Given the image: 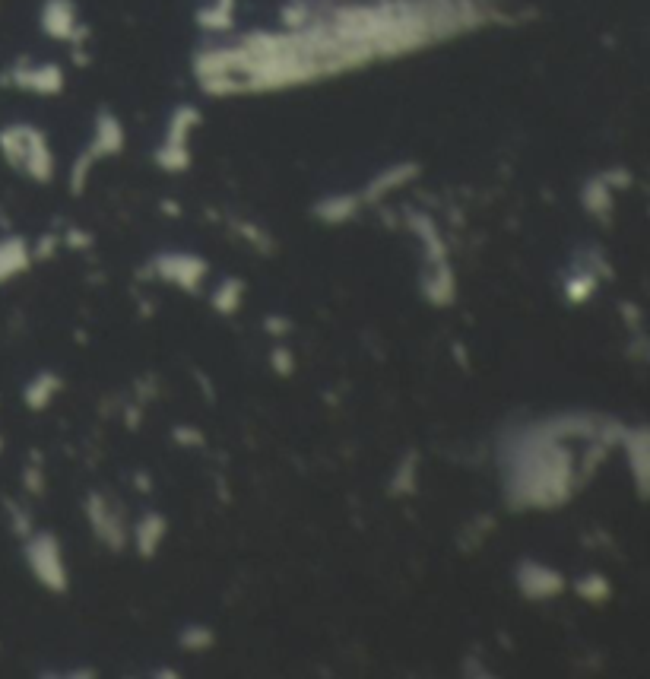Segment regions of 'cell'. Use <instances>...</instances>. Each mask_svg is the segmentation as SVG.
I'll use <instances>...</instances> for the list:
<instances>
[{"mask_svg": "<svg viewBox=\"0 0 650 679\" xmlns=\"http://www.w3.org/2000/svg\"><path fill=\"white\" fill-rule=\"evenodd\" d=\"M505 467L511 508H559L574 492L571 454L543 422L508 438Z\"/></svg>", "mask_w": 650, "mask_h": 679, "instance_id": "6da1fadb", "label": "cell"}, {"mask_svg": "<svg viewBox=\"0 0 650 679\" xmlns=\"http://www.w3.org/2000/svg\"><path fill=\"white\" fill-rule=\"evenodd\" d=\"M0 153H4L7 165L26 172L32 181H51L54 178V159L48 150V140L42 131H35L29 124H10L0 131Z\"/></svg>", "mask_w": 650, "mask_h": 679, "instance_id": "7a4b0ae2", "label": "cell"}, {"mask_svg": "<svg viewBox=\"0 0 650 679\" xmlns=\"http://www.w3.org/2000/svg\"><path fill=\"white\" fill-rule=\"evenodd\" d=\"M26 562H29L32 578L39 581L45 591H51V594L67 591L70 575L64 565L61 543L54 534H48V530H42V534H29L26 537Z\"/></svg>", "mask_w": 650, "mask_h": 679, "instance_id": "3957f363", "label": "cell"}, {"mask_svg": "<svg viewBox=\"0 0 650 679\" xmlns=\"http://www.w3.org/2000/svg\"><path fill=\"white\" fill-rule=\"evenodd\" d=\"M153 270H156V277L165 280V283H172L184 292H197L200 283L207 280V261L197 258V254H159V258L153 261Z\"/></svg>", "mask_w": 650, "mask_h": 679, "instance_id": "277c9868", "label": "cell"}, {"mask_svg": "<svg viewBox=\"0 0 650 679\" xmlns=\"http://www.w3.org/2000/svg\"><path fill=\"white\" fill-rule=\"evenodd\" d=\"M194 124H197L194 108H178L175 118L169 121V137H165V146L156 153V162L162 165V169H169V172L188 169V162H191L188 134L194 131Z\"/></svg>", "mask_w": 650, "mask_h": 679, "instance_id": "5b68a950", "label": "cell"}, {"mask_svg": "<svg viewBox=\"0 0 650 679\" xmlns=\"http://www.w3.org/2000/svg\"><path fill=\"white\" fill-rule=\"evenodd\" d=\"M514 581H517V591L527 600H552L565 591V575L543 562H533V559L517 562Z\"/></svg>", "mask_w": 650, "mask_h": 679, "instance_id": "8992f818", "label": "cell"}, {"mask_svg": "<svg viewBox=\"0 0 650 679\" xmlns=\"http://www.w3.org/2000/svg\"><path fill=\"white\" fill-rule=\"evenodd\" d=\"M86 518H89L92 534H96L108 549H124L127 534H124V527H121V518L115 515V511H111V505L102 499L99 492H92L89 499H86Z\"/></svg>", "mask_w": 650, "mask_h": 679, "instance_id": "52a82bcc", "label": "cell"}, {"mask_svg": "<svg viewBox=\"0 0 650 679\" xmlns=\"http://www.w3.org/2000/svg\"><path fill=\"white\" fill-rule=\"evenodd\" d=\"M419 286H422L425 302L435 305V308H444V305H451L457 299V280H454V270H451L448 261L432 264Z\"/></svg>", "mask_w": 650, "mask_h": 679, "instance_id": "ba28073f", "label": "cell"}, {"mask_svg": "<svg viewBox=\"0 0 650 679\" xmlns=\"http://www.w3.org/2000/svg\"><path fill=\"white\" fill-rule=\"evenodd\" d=\"M10 80L20 86V89H29V93H42V96H51L61 89V70L54 64H45V67H13Z\"/></svg>", "mask_w": 650, "mask_h": 679, "instance_id": "9c48e42d", "label": "cell"}, {"mask_svg": "<svg viewBox=\"0 0 650 679\" xmlns=\"http://www.w3.org/2000/svg\"><path fill=\"white\" fill-rule=\"evenodd\" d=\"M29 264H32V251L26 245V238L20 235L0 238V283L20 277V273L29 270Z\"/></svg>", "mask_w": 650, "mask_h": 679, "instance_id": "30bf717a", "label": "cell"}, {"mask_svg": "<svg viewBox=\"0 0 650 679\" xmlns=\"http://www.w3.org/2000/svg\"><path fill=\"white\" fill-rule=\"evenodd\" d=\"M169 534V521H165L159 511H150V515H143L137 530H134V543H137V553L143 559H153L159 553V546Z\"/></svg>", "mask_w": 650, "mask_h": 679, "instance_id": "8fae6325", "label": "cell"}, {"mask_svg": "<svg viewBox=\"0 0 650 679\" xmlns=\"http://www.w3.org/2000/svg\"><path fill=\"white\" fill-rule=\"evenodd\" d=\"M416 175H419V165H413V162L394 165V169L381 172V175H378V178L371 181V185L365 188V194H362V204H378V200H381L384 194H390V191L403 188L406 181H410V178H416Z\"/></svg>", "mask_w": 650, "mask_h": 679, "instance_id": "7c38bea8", "label": "cell"}, {"mask_svg": "<svg viewBox=\"0 0 650 679\" xmlns=\"http://www.w3.org/2000/svg\"><path fill=\"white\" fill-rule=\"evenodd\" d=\"M64 388V381L61 375H54V372H42V375H35L26 388H23V400H26V407L35 410V413H42L48 403L61 394Z\"/></svg>", "mask_w": 650, "mask_h": 679, "instance_id": "4fadbf2b", "label": "cell"}, {"mask_svg": "<svg viewBox=\"0 0 650 679\" xmlns=\"http://www.w3.org/2000/svg\"><path fill=\"white\" fill-rule=\"evenodd\" d=\"M622 445L631 457V473H635V483H638V492L644 495L647 492V429H635V432H628L622 429Z\"/></svg>", "mask_w": 650, "mask_h": 679, "instance_id": "5bb4252c", "label": "cell"}, {"mask_svg": "<svg viewBox=\"0 0 650 679\" xmlns=\"http://www.w3.org/2000/svg\"><path fill=\"white\" fill-rule=\"evenodd\" d=\"M359 207H362V197L333 194V197H324L321 204L314 207V216H318L321 223H327V226H340V223H346V219L356 216Z\"/></svg>", "mask_w": 650, "mask_h": 679, "instance_id": "9a60e30c", "label": "cell"}, {"mask_svg": "<svg viewBox=\"0 0 650 679\" xmlns=\"http://www.w3.org/2000/svg\"><path fill=\"white\" fill-rule=\"evenodd\" d=\"M410 226H413V232H416L419 242L425 245V258H429V264L448 261V245H444V238L438 235V226L432 223L429 216L413 213V216H410Z\"/></svg>", "mask_w": 650, "mask_h": 679, "instance_id": "2e32d148", "label": "cell"}, {"mask_svg": "<svg viewBox=\"0 0 650 679\" xmlns=\"http://www.w3.org/2000/svg\"><path fill=\"white\" fill-rule=\"evenodd\" d=\"M42 26L54 39H70L73 29V4L70 0H48L42 10Z\"/></svg>", "mask_w": 650, "mask_h": 679, "instance_id": "e0dca14e", "label": "cell"}, {"mask_svg": "<svg viewBox=\"0 0 650 679\" xmlns=\"http://www.w3.org/2000/svg\"><path fill=\"white\" fill-rule=\"evenodd\" d=\"M584 207L590 216H597V219H609L612 213V194H609V185L603 178H593L590 185L584 188Z\"/></svg>", "mask_w": 650, "mask_h": 679, "instance_id": "ac0fdd59", "label": "cell"}, {"mask_svg": "<svg viewBox=\"0 0 650 679\" xmlns=\"http://www.w3.org/2000/svg\"><path fill=\"white\" fill-rule=\"evenodd\" d=\"M241 302H245V283L241 280H226L213 292V308L219 311V315H235V311L241 308Z\"/></svg>", "mask_w": 650, "mask_h": 679, "instance_id": "d6986e66", "label": "cell"}, {"mask_svg": "<svg viewBox=\"0 0 650 679\" xmlns=\"http://www.w3.org/2000/svg\"><path fill=\"white\" fill-rule=\"evenodd\" d=\"M597 273L593 270H581V273H574V277L565 283V299L571 302V305H584L593 292H597Z\"/></svg>", "mask_w": 650, "mask_h": 679, "instance_id": "ffe728a7", "label": "cell"}, {"mask_svg": "<svg viewBox=\"0 0 650 679\" xmlns=\"http://www.w3.org/2000/svg\"><path fill=\"white\" fill-rule=\"evenodd\" d=\"M574 594H578L581 600H587V603H606L609 594H612V587H609V581L600 572H590V575H584L578 584H574Z\"/></svg>", "mask_w": 650, "mask_h": 679, "instance_id": "44dd1931", "label": "cell"}, {"mask_svg": "<svg viewBox=\"0 0 650 679\" xmlns=\"http://www.w3.org/2000/svg\"><path fill=\"white\" fill-rule=\"evenodd\" d=\"M416 454H406V461L397 464V473H394V480H390V492L394 495H410L416 492Z\"/></svg>", "mask_w": 650, "mask_h": 679, "instance_id": "7402d4cb", "label": "cell"}, {"mask_svg": "<svg viewBox=\"0 0 650 679\" xmlns=\"http://www.w3.org/2000/svg\"><path fill=\"white\" fill-rule=\"evenodd\" d=\"M181 648L184 651H207V648H213V641H216V635H213V629H207V626H188L181 632Z\"/></svg>", "mask_w": 650, "mask_h": 679, "instance_id": "603a6c76", "label": "cell"}, {"mask_svg": "<svg viewBox=\"0 0 650 679\" xmlns=\"http://www.w3.org/2000/svg\"><path fill=\"white\" fill-rule=\"evenodd\" d=\"M270 369L276 375H283V378H289L295 372V353L289 350V346H273V350H270Z\"/></svg>", "mask_w": 650, "mask_h": 679, "instance_id": "cb8c5ba5", "label": "cell"}, {"mask_svg": "<svg viewBox=\"0 0 650 679\" xmlns=\"http://www.w3.org/2000/svg\"><path fill=\"white\" fill-rule=\"evenodd\" d=\"M7 511H10V524H13V530L26 540V537L32 534V521H29V515L23 511V505H16V502L7 499Z\"/></svg>", "mask_w": 650, "mask_h": 679, "instance_id": "d4e9b609", "label": "cell"}, {"mask_svg": "<svg viewBox=\"0 0 650 679\" xmlns=\"http://www.w3.org/2000/svg\"><path fill=\"white\" fill-rule=\"evenodd\" d=\"M23 483H26V489L29 492H45V473H42V464H29L26 467V473H23Z\"/></svg>", "mask_w": 650, "mask_h": 679, "instance_id": "484cf974", "label": "cell"}, {"mask_svg": "<svg viewBox=\"0 0 650 679\" xmlns=\"http://www.w3.org/2000/svg\"><path fill=\"white\" fill-rule=\"evenodd\" d=\"M175 442L178 445H203V432L200 429H191V426H178L175 429Z\"/></svg>", "mask_w": 650, "mask_h": 679, "instance_id": "4316f807", "label": "cell"}, {"mask_svg": "<svg viewBox=\"0 0 650 679\" xmlns=\"http://www.w3.org/2000/svg\"><path fill=\"white\" fill-rule=\"evenodd\" d=\"M264 327L270 330V334H286V330H289L292 324H289L286 318H267V321H264Z\"/></svg>", "mask_w": 650, "mask_h": 679, "instance_id": "83f0119b", "label": "cell"}, {"mask_svg": "<svg viewBox=\"0 0 650 679\" xmlns=\"http://www.w3.org/2000/svg\"><path fill=\"white\" fill-rule=\"evenodd\" d=\"M67 242H70L73 248H86V245H92V235H86V232H70Z\"/></svg>", "mask_w": 650, "mask_h": 679, "instance_id": "f1b7e54d", "label": "cell"}, {"mask_svg": "<svg viewBox=\"0 0 650 679\" xmlns=\"http://www.w3.org/2000/svg\"><path fill=\"white\" fill-rule=\"evenodd\" d=\"M54 245H58V242H54V235H48V238H45V242L39 245V251H35V254H39V258L45 261V258H51V251H54Z\"/></svg>", "mask_w": 650, "mask_h": 679, "instance_id": "f546056e", "label": "cell"}, {"mask_svg": "<svg viewBox=\"0 0 650 679\" xmlns=\"http://www.w3.org/2000/svg\"><path fill=\"white\" fill-rule=\"evenodd\" d=\"M0 451H4V442H0Z\"/></svg>", "mask_w": 650, "mask_h": 679, "instance_id": "4dcf8cb0", "label": "cell"}]
</instances>
